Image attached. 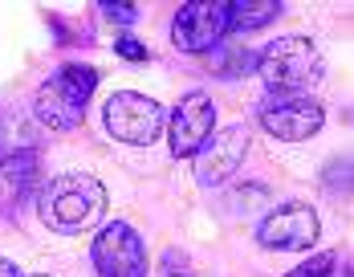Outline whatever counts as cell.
I'll return each mask as SVG.
<instances>
[{
    "label": "cell",
    "instance_id": "8",
    "mask_svg": "<svg viewBox=\"0 0 354 277\" xmlns=\"http://www.w3.org/2000/svg\"><path fill=\"white\" fill-rule=\"evenodd\" d=\"M318 233H322L318 212L310 204H281L257 224V241L265 249H277V253L310 249V244H318Z\"/></svg>",
    "mask_w": 354,
    "mask_h": 277
},
{
    "label": "cell",
    "instance_id": "9",
    "mask_svg": "<svg viewBox=\"0 0 354 277\" xmlns=\"http://www.w3.org/2000/svg\"><path fill=\"white\" fill-rule=\"evenodd\" d=\"M245 151H248V131L245 127H228L212 135L192 159H196V179L200 184H224L232 179V172L245 163Z\"/></svg>",
    "mask_w": 354,
    "mask_h": 277
},
{
    "label": "cell",
    "instance_id": "11",
    "mask_svg": "<svg viewBox=\"0 0 354 277\" xmlns=\"http://www.w3.org/2000/svg\"><path fill=\"white\" fill-rule=\"evenodd\" d=\"M37 184H41V155L33 147L0 155V216H12L37 192Z\"/></svg>",
    "mask_w": 354,
    "mask_h": 277
},
{
    "label": "cell",
    "instance_id": "1",
    "mask_svg": "<svg viewBox=\"0 0 354 277\" xmlns=\"http://www.w3.org/2000/svg\"><path fill=\"white\" fill-rule=\"evenodd\" d=\"M106 208H110L106 184L86 172L57 175L37 192V216L53 233H86L106 216Z\"/></svg>",
    "mask_w": 354,
    "mask_h": 277
},
{
    "label": "cell",
    "instance_id": "16",
    "mask_svg": "<svg viewBox=\"0 0 354 277\" xmlns=\"http://www.w3.org/2000/svg\"><path fill=\"white\" fill-rule=\"evenodd\" d=\"M114 49H118V57H127V62H147V45L135 41V37H118Z\"/></svg>",
    "mask_w": 354,
    "mask_h": 277
},
{
    "label": "cell",
    "instance_id": "15",
    "mask_svg": "<svg viewBox=\"0 0 354 277\" xmlns=\"http://www.w3.org/2000/svg\"><path fill=\"white\" fill-rule=\"evenodd\" d=\"M98 12H102L106 21H114V25H135V21H139V8H135V4H114V0H102V4H98Z\"/></svg>",
    "mask_w": 354,
    "mask_h": 277
},
{
    "label": "cell",
    "instance_id": "4",
    "mask_svg": "<svg viewBox=\"0 0 354 277\" xmlns=\"http://www.w3.org/2000/svg\"><path fill=\"white\" fill-rule=\"evenodd\" d=\"M102 123H106V131L114 138H122L131 147H151L155 138L163 135V127H167V110L155 98H147V94L118 90L102 106Z\"/></svg>",
    "mask_w": 354,
    "mask_h": 277
},
{
    "label": "cell",
    "instance_id": "12",
    "mask_svg": "<svg viewBox=\"0 0 354 277\" xmlns=\"http://www.w3.org/2000/svg\"><path fill=\"white\" fill-rule=\"evenodd\" d=\"M273 17H281L277 0H236L232 12H228V29H261Z\"/></svg>",
    "mask_w": 354,
    "mask_h": 277
},
{
    "label": "cell",
    "instance_id": "3",
    "mask_svg": "<svg viewBox=\"0 0 354 277\" xmlns=\"http://www.w3.org/2000/svg\"><path fill=\"white\" fill-rule=\"evenodd\" d=\"M322 73V57L310 37H277L257 53V78L269 94H293L314 86Z\"/></svg>",
    "mask_w": 354,
    "mask_h": 277
},
{
    "label": "cell",
    "instance_id": "7",
    "mask_svg": "<svg viewBox=\"0 0 354 277\" xmlns=\"http://www.w3.org/2000/svg\"><path fill=\"white\" fill-rule=\"evenodd\" d=\"M216 135V106L204 90H192L183 94L179 106L167 118V147L176 159H192L208 138Z\"/></svg>",
    "mask_w": 354,
    "mask_h": 277
},
{
    "label": "cell",
    "instance_id": "19",
    "mask_svg": "<svg viewBox=\"0 0 354 277\" xmlns=\"http://www.w3.org/2000/svg\"><path fill=\"white\" fill-rule=\"evenodd\" d=\"M37 277H49V274H37Z\"/></svg>",
    "mask_w": 354,
    "mask_h": 277
},
{
    "label": "cell",
    "instance_id": "5",
    "mask_svg": "<svg viewBox=\"0 0 354 277\" xmlns=\"http://www.w3.org/2000/svg\"><path fill=\"white\" fill-rule=\"evenodd\" d=\"M228 0H192L171 21V41L179 53H212L228 33Z\"/></svg>",
    "mask_w": 354,
    "mask_h": 277
},
{
    "label": "cell",
    "instance_id": "13",
    "mask_svg": "<svg viewBox=\"0 0 354 277\" xmlns=\"http://www.w3.org/2000/svg\"><path fill=\"white\" fill-rule=\"evenodd\" d=\"M208 57V69L220 73V78H241L248 69H257V53H248V49H228V45H216L212 53H204Z\"/></svg>",
    "mask_w": 354,
    "mask_h": 277
},
{
    "label": "cell",
    "instance_id": "2",
    "mask_svg": "<svg viewBox=\"0 0 354 277\" xmlns=\"http://www.w3.org/2000/svg\"><path fill=\"white\" fill-rule=\"evenodd\" d=\"M94 86H98V69L94 66L70 62V66L53 69L45 78V86L37 90V123H45L49 131H73L86 118Z\"/></svg>",
    "mask_w": 354,
    "mask_h": 277
},
{
    "label": "cell",
    "instance_id": "18",
    "mask_svg": "<svg viewBox=\"0 0 354 277\" xmlns=\"http://www.w3.org/2000/svg\"><path fill=\"white\" fill-rule=\"evenodd\" d=\"M179 277H192V274H179Z\"/></svg>",
    "mask_w": 354,
    "mask_h": 277
},
{
    "label": "cell",
    "instance_id": "14",
    "mask_svg": "<svg viewBox=\"0 0 354 277\" xmlns=\"http://www.w3.org/2000/svg\"><path fill=\"white\" fill-rule=\"evenodd\" d=\"M334 269H338V257L334 253H318V257H310L306 265H297L293 274H285V277H334Z\"/></svg>",
    "mask_w": 354,
    "mask_h": 277
},
{
    "label": "cell",
    "instance_id": "17",
    "mask_svg": "<svg viewBox=\"0 0 354 277\" xmlns=\"http://www.w3.org/2000/svg\"><path fill=\"white\" fill-rule=\"evenodd\" d=\"M0 277H21V269H17L12 261H4V257H0Z\"/></svg>",
    "mask_w": 354,
    "mask_h": 277
},
{
    "label": "cell",
    "instance_id": "6",
    "mask_svg": "<svg viewBox=\"0 0 354 277\" xmlns=\"http://www.w3.org/2000/svg\"><path fill=\"white\" fill-rule=\"evenodd\" d=\"M90 261H94L98 277H147L142 237L131 224H122V220L102 224V233L90 244Z\"/></svg>",
    "mask_w": 354,
    "mask_h": 277
},
{
    "label": "cell",
    "instance_id": "10",
    "mask_svg": "<svg viewBox=\"0 0 354 277\" xmlns=\"http://www.w3.org/2000/svg\"><path fill=\"white\" fill-rule=\"evenodd\" d=\"M261 127L273 138L301 143V138L318 135L322 127H326V106L314 102V98H289V102L265 106L261 110Z\"/></svg>",
    "mask_w": 354,
    "mask_h": 277
}]
</instances>
